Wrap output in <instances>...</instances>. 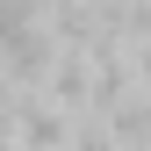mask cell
I'll return each instance as SVG.
<instances>
[{
  "mask_svg": "<svg viewBox=\"0 0 151 151\" xmlns=\"http://www.w3.org/2000/svg\"><path fill=\"white\" fill-rule=\"evenodd\" d=\"M65 151H122V144H115V129L101 115H72V144Z\"/></svg>",
  "mask_w": 151,
  "mask_h": 151,
  "instance_id": "2",
  "label": "cell"
},
{
  "mask_svg": "<svg viewBox=\"0 0 151 151\" xmlns=\"http://www.w3.org/2000/svg\"><path fill=\"white\" fill-rule=\"evenodd\" d=\"M101 122L115 129V144H122V151H151V86H129Z\"/></svg>",
  "mask_w": 151,
  "mask_h": 151,
  "instance_id": "1",
  "label": "cell"
},
{
  "mask_svg": "<svg viewBox=\"0 0 151 151\" xmlns=\"http://www.w3.org/2000/svg\"><path fill=\"white\" fill-rule=\"evenodd\" d=\"M122 58H129V72H137V86H151V22L122 36Z\"/></svg>",
  "mask_w": 151,
  "mask_h": 151,
  "instance_id": "3",
  "label": "cell"
}]
</instances>
